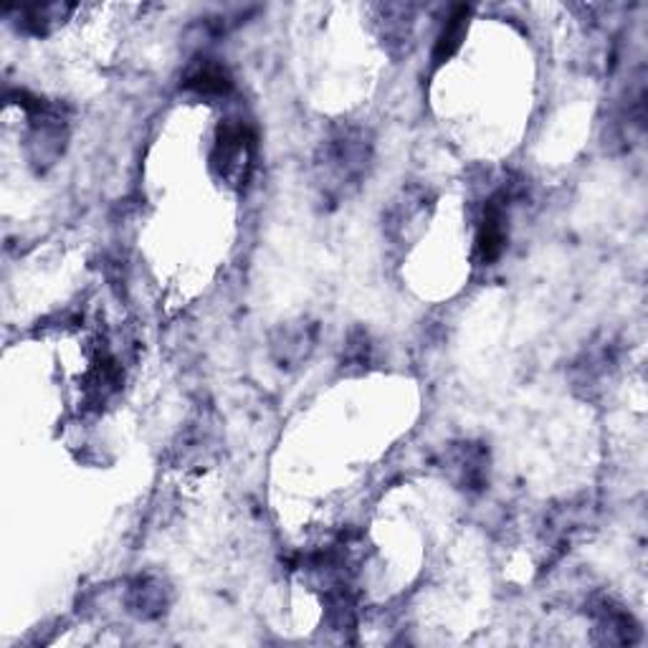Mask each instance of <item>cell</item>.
I'll return each instance as SVG.
<instances>
[{"instance_id": "1", "label": "cell", "mask_w": 648, "mask_h": 648, "mask_svg": "<svg viewBox=\"0 0 648 648\" xmlns=\"http://www.w3.org/2000/svg\"><path fill=\"white\" fill-rule=\"evenodd\" d=\"M256 140L246 125H224L218 132L216 148L211 155V167L226 186H246L251 170H254Z\"/></svg>"}, {"instance_id": "2", "label": "cell", "mask_w": 648, "mask_h": 648, "mask_svg": "<svg viewBox=\"0 0 648 648\" xmlns=\"http://www.w3.org/2000/svg\"><path fill=\"white\" fill-rule=\"evenodd\" d=\"M325 173L334 180V190L357 186L370 160V142L360 129H342L325 144Z\"/></svg>"}, {"instance_id": "3", "label": "cell", "mask_w": 648, "mask_h": 648, "mask_svg": "<svg viewBox=\"0 0 648 648\" xmlns=\"http://www.w3.org/2000/svg\"><path fill=\"white\" fill-rule=\"evenodd\" d=\"M593 623H596V641L603 646H631L638 641V623L626 608L613 603L611 598H600L590 608Z\"/></svg>"}, {"instance_id": "4", "label": "cell", "mask_w": 648, "mask_h": 648, "mask_svg": "<svg viewBox=\"0 0 648 648\" xmlns=\"http://www.w3.org/2000/svg\"><path fill=\"white\" fill-rule=\"evenodd\" d=\"M507 243V205L505 198H492L484 208V220L479 228L477 251L484 264H494Z\"/></svg>"}, {"instance_id": "5", "label": "cell", "mask_w": 648, "mask_h": 648, "mask_svg": "<svg viewBox=\"0 0 648 648\" xmlns=\"http://www.w3.org/2000/svg\"><path fill=\"white\" fill-rule=\"evenodd\" d=\"M170 596L163 581L157 577H137L127 590V611L142 621L160 619L167 611Z\"/></svg>"}, {"instance_id": "6", "label": "cell", "mask_w": 648, "mask_h": 648, "mask_svg": "<svg viewBox=\"0 0 648 648\" xmlns=\"http://www.w3.org/2000/svg\"><path fill=\"white\" fill-rule=\"evenodd\" d=\"M271 350L281 368H294V365L307 360L312 350H315V327L302 322L284 327L279 332V338H274Z\"/></svg>"}, {"instance_id": "7", "label": "cell", "mask_w": 648, "mask_h": 648, "mask_svg": "<svg viewBox=\"0 0 648 648\" xmlns=\"http://www.w3.org/2000/svg\"><path fill=\"white\" fill-rule=\"evenodd\" d=\"M182 87L195 91V94L201 97H226L228 91L233 89V81H231V74H228L224 66L211 59H203L201 64L190 68L186 81H182Z\"/></svg>"}, {"instance_id": "8", "label": "cell", "mask_w": 648, "mask_h": 648, "mask_svg": "<svg viewBox=\"0 0 648 648\" xmlns=\"http://www.w3.org/2000/svg\"><path fill=\"white\" fill-rule=\"evenodd\" d=\"M452 467L456 471V482L461 484V490H469V492L484 490L486 469L490 467H486V452L482 446L461 444L454 452Z\"/></svg>"}, {"instance_id": "9", "label": "cell", "mask_w": 648, "mask_h": 648, "mask_svg": "<svg viewBox=\"0 0 648 648\" xmlns=\"http://www.w3.org/2000/svg\"><path fill=\"white\" fill-rule=\"evenodd\" d=\"M467 21H469V8L459 5L454 11L452 18L446 21V26L439 36L436 51H433V59H436V64H444V61L452 59L456 53V49H459L461 38H463V34H467Z\"/></svg>"}]
</instances>
